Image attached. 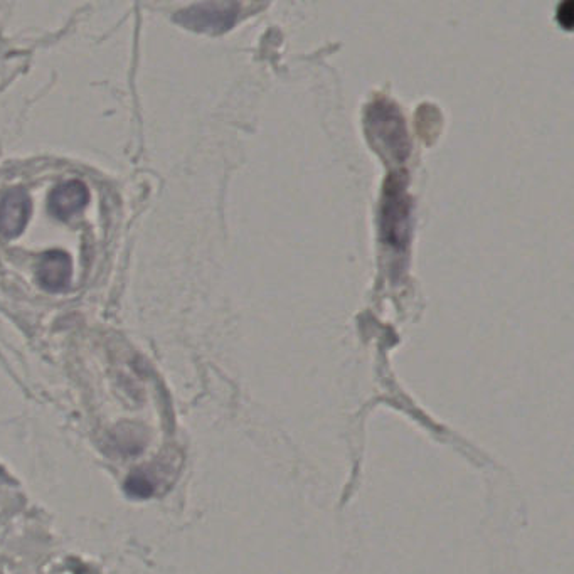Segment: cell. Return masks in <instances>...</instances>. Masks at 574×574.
<instances>
[{
  "label": "cell",
  "mask_w": 574,
  "mask_h": 574,
  "mask_svg": "<svg viewBox=\"0 0 574 574\" xmlns=\"http://www.w3.org/2000/svg\"><path fill=\"white\" fill-rule=\"evenodd\" d=\"M229 9L224 4H199L179 12L176 21L197 31H218L229 24Z\"/></svg>",
  "instance_id": "277c9868"
},
{
  "label": "cell",
  "mask_w": 574,
  "mask_h": 574,
  "mask_svg": "<svg viewBox=\"0 0 574 574\" xmlns=\"http://www.w3.org/2000/svg\"><path fill=\"white\" fill-rule=\"evenodd\" d=\"M31 204L26 192L12 189L0 201V233L6 238H16L26 228Z\"/></svg>",
  "instance_id": "6da1fadb"
},
{
  "label": "cell",
  "mask_w": 574,
  "mask_h": 574,
  "mask_svg": "<svg viewBox=\"0 0 574 574\" xmlns=\"http://www.w3.org/2000/svg\"><path fill=\"white\" fill-rule=\"evenodd\" d=\"M39 283L51 293L64 292L71 280V260L68 253L53 250L44 253L39 263Z\"/></svg>",
  "instance_id": "3957f363"
},
{
  "label": "cell",
  "mask_w": 574,
  "mask_h": 574,
  "mask_svg": "<svg viewBox=\"0 0 574 574\" xmlns=\"http://www.w3.org/2000/svg\"><path fill=\"white\" fill-rule=\"evenodd\" d=\"M88 201H90V191L83 182H63L49 196V211L56 218L68 219L80 213Z\"/></svg>",
  "instance_id": "7a4b0ae2"
}]
</instances>
